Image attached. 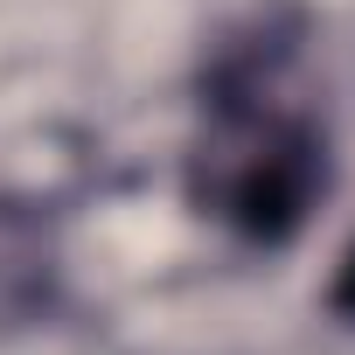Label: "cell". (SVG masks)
<instances>
[{
  "label": "cell",
  "instance_id": "obj_1",
  "mask_svg": "<svg viewBox=\"0 0 355 355\" xmlns=\"http://www.w3.org/2000/svg\"><path fill=\"white\" fill-rule=\"evenodd\" d=\"M189 189L202 216L230 223L237 237L286 244L327 196V139L306 112H293L265 84L223 77L189 153Z\"/></svg>",
  "mask_w": 355,
  "mask_h": 355
},
{
  "label": "cell",
  "instance_id": "obj_2",
  "mask_svg": "<svg viewBox=\"0 0 355 355\" xmlns=\"http://www.w3.org/2000/svg\"><path fill=\"white\" fill-rule=\"evenodd\" d=\"M327 300H334V313H348V320H355V251L341 258V272H334V293H327Z\"/></svg>",
  "mask_w": 355,
  "mask_h": 355
}]
</instances>
